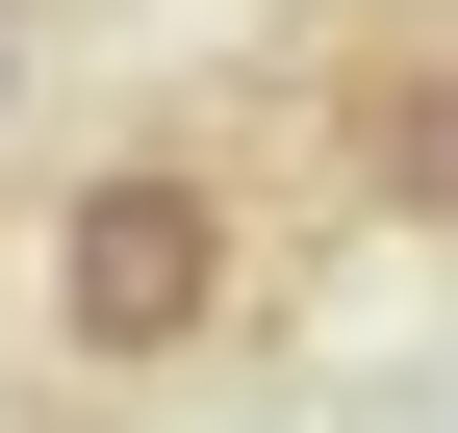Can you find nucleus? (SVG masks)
Returning a JSON list of instances; mask_svg holds the SVG:
<instances>
[{
	"label": "nucleus",
	"instance_id": "1",
	"mask_svg": "<svg viewBox=\"0 0 458 433\" xmlns=\"http://www.w3.org/2000/svg\"><path fill=\"white\" fill-rule=\"evenodd\" d=\"M51 332L77 357H204L229 332V179H179V153L77 179L51 204Z\"/></svg>",
	"mask_w": 458,
	"mask_h": 433
},
{
	"label": "nucleus",
	"instance_id": "2",
	"mask_svg": "<svg viewBox=\"0 0 458 433\" xmlns=\"http://www.w3.org/2000/svg\"><path fill=\"white\" fill-rule=\"evenodd\" d=\"M357 179L408 204V230H458V51H408V77H382V128H357Z\"/></svg>",
	"mask_w": 458,
	"mask_h": 433
},
{
	"label": "nucleus",
	"instance_id": "3",
	"mask_svg": "<svg viewBox=\"0 0 458 433\" xmlns=\"http://www.w3.org/2000/svg\"><path fill=\"white\" fill-rule=\"evenodd\" d=\"M0 128H26V0H0Z\"/></svg>",
	"mask_w": 458,
	"mask_h": 433
}]
</instances>
